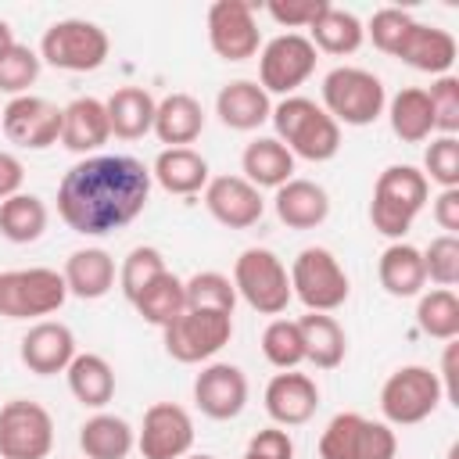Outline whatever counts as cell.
Here are the masks:
<instances>
[{"mask_svg": "<svg viewBox=\"0 0 459 459\" xmlns=\"http://www.w3.org/2000/svg\"><path fill=\"white\" fill-rule=\"evenodd\" d=\"M308 39H312L316 50H323V54H330V57H348V54H355V50L362 47L366 25H362L351 11L330 4V7L316 18V25L308 29Z\"/></svg>", "mask_w": 459, "mask_h": 459, "instance_id": "34", "label": "cell"}, {"mask_svg": "<svg viewBox=\"0 0 459 459\" xmlns=\"http://www.w3.org/2000/svg\"><path fill=\"white\" fill-rule=\"evenodd\" d=\"M394 57L416 72H427V75H452V65L459 57V47H455V36L441 25H427V22H412V29L405 32L402 47L394 50Z\"/></svg>", "mask_w": 459, "mask_h": 459, "instance_id": "20", "label": "cell"}, {"mask_svg": "<svg viewBox=\"0 0 459 459\" xmlns=\"http://www.w3.org/2000/svg\"><path fill=\"white\" fill-rule=\"evenodd\" d=\"M183 459H215V455H208V452H190V455H183Z\"/></svg>", "mask_w": 459, "mask_h": 459, "instance_id": "54", "label": "cell"}, {"mask_svg": "<svg viewBox=\"0 0 459 459\" xmlns=\"http://www.w3.org/2000/svg\"><path fill=\"white\" fill-rule=\"evenodd\" d=\"M54 448V416L32 398L0 405V459H47Z\"/></svg>", "mask_w": 459, "mask_h": 459, "instance_id": "12", "label": "cell"}, {"mask_svg": "<svg viewBox=\"0 0 459 459\" xmlns=\"http://www.w3.org/2000/svg\"><path fill=\"white\" fill-rule=\"evenodd\" d=\"M330 7V0H269L265 11L283 29H312L316 18Z\"/></svg>", "mask_w": 459, "mask_h": 459, "instance_id": "47", "label": "cell"}, {"mask_svg": "<svg viewBox=\"0 0 459 459\" xmlns=\"http://www.w3.org/2000/svg\"><path fill=\"white\" fill-rule=\"evenodd\" d=\"M412 14L409 11H402V7H380V11H373V18H369V25H366V36L373 39V47L380 50V54H387V57H394V50L402 47V39H405V32L412 29Z\"/></svg>", "mask_w": 459, "mask_h": 459, "instance_id": "46", "label": "cell"}, {"mask_svg": "<svg viewBox=\"0 0 459 459\" xmlns=\"http://www.w3.org/2000/svg\"><path fill=\"white\" fill-rule=\"evenodd\" d=\"M14 43H18V39H14V29H11V25L0 18V57H4V54H7Z\"/></svg>", "mask_w": 459, "mask_h": 459, "instance_id": "53", "label": "cell"}, {"mask_svg": "<svg viewBox=\"0 0 459 459\" xmlns=\"http://www.w3.org/2000/svg\"><path fill=\"white\" fill-rule=\"evenodd\" d=\"M337 126H373L387 108V90L380 75L359 65H337L323 75V104Z\"/></svg>", "mask_w": 459, "mask_h": 459, "instance_id": "4", "label": "cell"}, {"mask_svg": "<svg viewBox=\"0 0 459 459\" xmlns=\"http://www.w3.org/2000/svg\"><path fill=\"white\" fill-rule=\"evenodd\" d=\"M151 179L165 190V194H176V197H194L208 186L212 172H208V161L204 154H197L194 147H161L154 165H151Z\"/></svg>", "mask_w": 459, "mask_h": 459, "instance_id": "24", "label": "cell"}, {"mask_svg": "<svg viewBox=\"0 0 459 459\" xmlns=\"http://www.w3.org/2000/svg\"><path fill=\"white\" fill-rule=\"evenodd\" d=\"M240 459H247V455H240Z\"/></svg>", "mask_w": 459, "mask_h": 459, "instance_id": "55", "label": "cell"}, {"mask_svg": "<svg viewBox=\"0 0 459 459\" xmlns=\"http://www.w3.org/2000/svg\"><path fill=\"white\" fill-rule=\"evenodd\" d=\"M430 201V183L416 165H387L377 183H373V201H369V222L380 237L402 240L416 215Z\"/></svg>", "mask_w": 459, "mask_h": 459, "instance_id": "3", "label": "cell"}, {"mask_svg": "<svg viewBox=\"0 0 459 459\" xmlns=\"http://www.w3.org/2000/svg\"><path fill=\"white\" fill-rule=\"evenodd\" d=\"M39 50L25 47V43H14L4 57H0V93L7 97H25L29 86L39 79Z\"/></svg>", "mask_w": 459, "mask_h": 459, "instance_id": "41", "label": "cell"}, {"mask_svg": "<svg viewBox=\"0 0 459 459\" xmlns=\"http://www.w3.org/2000/svg\"><path fill=\"white\" fill-rule=\"evenodd\" d=\"M269 122L276 129V140L294 158L319 165V161L337 158V151H341V126L312 97H301V93L283 97L280 104H273Z\"/></svg>", "mask_w": 459, "mask_h": 459, "instance_id": "2", "label": "cell"}, {"mask_svg": "<svg viewBox=\"0 0 459 459\" xmlns=\"http://www.w3.org/2000/svg\"><path fill=\"white\" fill-rule=\"evenodd\" d=\"M276 219L287 230H316L330 215V194L316 179H287L280 190H273Z\"/></svg>", "mask_w": 459, "mask_h": 459, "instance_id": "22", "label": "cell"}, {"mask_svg": "<svg viewBox=\"0 0 459 459\" xmlns=\"http://www.w3.org/2000/svg\"><path fill=\"white\" fill-rule=\"evenodd\" d=\"M262 355L269 366L276 369H298L305 362V348H301V330L298 319H269L262 330Z\"/></svg>", "mask_w": 459, "mask_h": 459, "instance_id": "39", "label": "cell"}, {"mask_svg": "<svg viewBox=\"0 0 459 459\" xmlns=\"http://www.w3.org/2000/svg\"><path fill=\"white\" fill-rule=\"evenodd\" d=\"M416 326L434 341L459 337V298L452 287H434L416 298Z\"/></svg>", "mask_w": 459, "mask_h": 459, "instance_id": "37", "label": "cell"}, {"mask_svg": "<svg viewBox=\"0 0 459 459\" xmlns=\"http://www.w3.org/2000/svg\"><path fill=\"white\" fill-rule=\"evenodd\" d=\"M215 115L226 129H237V133H251L258 129L262 122H269L273 115V100L269 93L255 82V79H233L219 90L215 97Z\"/></svg>", "mask_w": 459, "mask_h": 459, "instance_id": "23", "label": "cell"}, {"mask_svg": "<svg viewBox=\"0 0 459 459\" xmlns=\"http://www.w3.org/2000/svg\"><path fill=\"white\" fill-rule=\"evenodd\" d=\"M233 287L237 298L255 308L258 316H283L287 305L294 301L290 294V273L283 265V258L269 247H244L233 262Z\"/></svg>", "mask_w": 459, "mask_h": 459, "instance_id": "5", "label": "cell"}, {"mask_svg": "<svg viewBox=\"0 0 459 459\" xmlns=\"http://www.w3.org/2000/svg\"><path fill=\"white\" fill-rule=\"evenodd\" d=\"M240 172L258 190H280L294 179V154L276 136H255L240 154Z\"/></svg>", "mask_w": 459, "mask_h": 459, "instance_id": "27", "label": "cell"}, {"mask_svg": "<svg viewBox=\"0 0 459 459\" xmlns=\"http://www.w3.org/2000/svg\"><path fill=\"white\" fill-rule=\"evenodd\" d=\"M387 122L391 133L402 143H423L434 136V115H430V100L423 86H405L387 100Z\"/></svg>", "mask_w": 459, "mask_h": 459, "instance_id": "33", "label": "cell"}, {"mask_svg": "<svg viewBox=\"0 0 459 459\" xmlns=\"http://www.w3.org/2000/svg\"><path fill=\"white\" fill-rule=\"evenodd\" d=\"M298 330H301L305 362H312L316 369H337L344 362L348 333H344V326L330 312H305L298 319Z\"/></svg>", "mask_w": 459, "mask_h": 459, "instance_id": "29", "label": "cell"}, {"mask_svg": "<svg viewBox=\"0 0 459 459\" xmlns=\"http://www.w3.org/2000/svg\"><path fill=\"white\" fill-rule=\"evenodd\" d=\"M79 448L82 459H129L136 448V430L115 412H93L79 427Z\"/></svg>", "mask_w": 459, "mask_h": 459, "instance_id": "31", "label": "cell"}, {"mask_svg": "<svg viewBox=\"0 0 459 459\" xmlns=\"http://www.w3.org/2000/svg\"><path fill=\"white\" fill-rule=\"evenodd\" d=\"M204 194L208 215L226 230H251L265 215V197L244 176H212Z\"/></svg>", "mask_w": 459, "mask_h": 459, "instance_id": "17", "label": "cell"}, {"mask_svg": "<svg viewBox=\"0 0 459 459\" xmlns=\"http://www.w3.org/2000/svg\"><path fill=\"white\" fill-rule=\"evenodd\" d=\"M68 301L65 276L47 265L0 273V316L4 319H43Z\"/></svg>", "mask_w": 459, "mask_h": 459, "instance_id": "9", "label": "cell"}, {"mask_svg": "<svg viewBox=\"0 0 459 459\" xmlns=\"http://www.w3.org/2000/svg\"><path fill=\"white\" fill-rule=\"evenodd\" d=\"M194 405L208 420H237L247 405V377L233 362H204L194 377Z\"/></svg>", "mask_w": 459, "mask_h": 459, "instance_id": "16", "label": "cell"}, {"mask_svg": "<svg viewBox=\"0 0 459 459\" xmlns=\"http://www.w3.org/2000/svg\"><path fill=\"white\" fill-rule=\"evenodd\" d=\"M377 276H380V287H384L391 298H420L423 287H427V273H423V255H420V247H412V244H405V240H391V244L380 251Z\"/></svg>", "mask_w": 459, "mask_h": 459, "instance_id": "28", "label": "cell"}, {"mask_svg": "<svg viewBox=\"0 0 459 459\" xmlns=\"http://www.w3.org/2000/svg\"><path fill=\"white\" fill-rule=\"evenodd\" d=\"M165 147H190L204 133V108L190 93H169L154 108V129Z\"/></svg>", "mask_w": 459, "mask_h": 459, "instance_id": "26", "label": "cell"}, {"mask_svg": "<svg viewBox=\"0 0 459 459\" xmlns=\"http://www.w3.org/2000/svg\"><path fill=\"white\" fill-rule=\"evenodd\" d=\"M75 333L57 323V319H39L32 323L22 341H18V359L29 373L36 377H54V373H65L68 362L75 359Z\"/></svg>", "mask_w": 459, "mask_h": 459, "instance_id": "18", "label": "cell"}, {"mask_svg": "<svg viewBox=\"0 0 459 459\" xmlns=\"http://www.w3.org/2000/svg\"><path fill=\"white\" fill-rule=\"evenodd\" d=\"M362 420V412H337L319 434V459H355Z\"/></svg>", "mask_w": 459, "mask_h": 459, "instance_id": "42", "label": "cell"}, {"mask_svg": "<svg viewBox=\"0 0 459 459\" xmlns=\"http://www.w3.org/2000/svg\"><path fill=\"white\" fill-rule=\"evenodd\" d=\"M136 312H140V319L143 323H151V326H169L176 316H183L186 312V290H183V280L176 276V273H161L158 280H151L133 301H129Z\"/></svg>", "mask_w": 459, "mask_h": 459, "instance_id": "35", "label": "cell"}, {"mask_svg": "<svg viewBox=\"0 0 459 459\" xmlns=\"http://www.w3.org/2000/svg\"><path fill=\"white\" fill-rule=\"evenodd\" d=\"M143 459H183L194 448V416L176 402H154L136 430Z\"/></svg>", "mask_w": 459, "mask_h": 459, "instance_id": "15", "label": "cell"}, {"mask_svg": "<svg viewBox=\"0 0 459 459\" xmlns=\"http://www.w3.org/2000/svg\"><path fill=\"white\" fill-rule=\"evenodd\" d=\"M244 455L247 459H294V441L283 427L273 423V427H262V430L251 434Z\"/></svg>", "mask_w": 459, "mask_h": 459, "instance_id": "49", "label": "cell"}, {"mask_svg": "<svg viewBox=\"0 0 459 459\" xmlns=\"http://www.w3.org/2000/svg\"><path fill=\"white\" fill-rule=\"evenodd\" d=\"M61 276H65V287H68L72 298L97 301V298H104L115 287L118 269H115L111 251H104V247H79V251L68 255Z\"/></svg>", "mask_w": 459, "mask_h": 459, "instance_id": "25", "label": "cell"}, {"mask_svg": "<svg viewBox=\"0 0 459 459\" xmlns=\"http://www.w3.org/2000/svg\"><path fill=\"white\" fill-rule=\"evenodd\" d=\"M423 176H427V183H437L441 190L459 186V140L455 136H434L427 143Z\"/></svg>", "mask_w": 459, "mask_h": 459, "instance_id": "43", "label": "cell"}, {"mask_svg": "<svg viewBox=\"0 0 459 459\" xmlns=\"http://www.w3.org/2000/svg\"><path fill=\"white\" fill-rule=\"evenodd\" d=\"M169 265H165V255L158 251V247H151V244H140V247H133L126 258H122V265H118V287H122V294L133 301L151 280H158L161 273H165Z\"/></svg>", "mask_w": 459, "mask_h": 459, "instance_id": "40", "label": "cell"}, {"mask_svg": "<svg viewBox=\"0 0 459 459\" xmlns=\"http://www.w3.org/2000/svg\"><path fill=\"white\" fill-rule=\"evenodd\" d=\"M427 100H430V115H434V133L455 136L459 133V79L437 75L427 90Z\"/></svg>", "mask_w": 459, "mask_h": 459, "instance_id": "45", "label": "cell"}, {"mask_svg": "<svg viewBox=\"0 0 459 459\" xmlns=\"http://www.w3.org/2000/svg\"><path fill=\"white\" fill-rule=\"evenodd\" d=\"M287 273H290V294L308 312H337L351 294V280L330 247L319 244L301 247Z\"/></svg>", "mask_w": 459, "mask_h": 459, "instance_id": "6", "label": "cell"}, {"mask_svg": "<svg viewBox=\"0 0 459 459\" xmlns=\"http://www.w3.org/2000/svg\"><path fill=\"white\" fill-rule=\"evenodd\" d=\"M423 273L434 287H455L459 283V237H434L423 251Z\"/></svg>", "mask_w": 459, "mask_h": 459, "instance_id": "44", "label": "cell"}, {"mask_svg": "<svg viewBox=\"0 0 459 459\" xmlns=\"http://www.w3.org/2000/svg\"><path fill=\"white\" fill-rule=\"evenodd\" d=\"M455 355H459V341H445V359H441L437 380H441V394L459 405V387H455V373H459V369H455Z\"/></svg>", "mask_w": 459, "mask_h": 459, "instance_id": "52", "label": "cell"}, {"mask_svg": "<svg viewBox=\"0 0 459 459\" xmlns=\"http://www.w3.org/2000/svg\"><path fill=\"white\" fill-rule=\"evenodd\" d=\"M355 459H398V434L384 420H362Z\"/></svg>", "mask_w": 459, "mask_h": 459, "instance_id": "48", "label": "cell"}, {"mask_svg": "<svg viewBox=\"0 0 459 459\" xmlns=\"http://www.w3.org/2000/svg\"><path fill=\"white\" fill-rule=\"evenodd\" d=\"M65 377H68L72 398H75L79 405H86V409H97V412H100V409L115 398V369H111V362H108L104 355H97V351H79V355L68 362Z\"/></svg>", "mask_w": 459, "mask_h": 459, "instance_id": "30", "label": "cell"}, {"mask_svg": "<svg viewBox=\"0 0 459 459\" xmlns=\"http://www.w3.org/2000/svg\"><path fill=\"white\" fill-rule=\"evenodd\" d=\"M233 337V316L230 312H204V308H186L176 316L169 326H161V341L169 359L183 366H201L212 362Z\"/></svg>", "mask_w": 459, "mask_h": 459, "instance_id": "10", "label": "cell"}, {"mask_svg": "<svg viewBox=\"0 0 459 459\" xmlns=\"http://www.w3.org/2000/svg\"><path fill=\"white\" fill-rule=\"evenodd\" d=\"M22 183H25V165L18 154L11 151H0V201L22 194Z\"/></svg>", "mask_w": 459, "mask_h": 459, "instance_id": "51", "label": "cell"}, {"mask_svg": "<svg viewBox=\"0 0 459 459\" xmlns=\"http://www.w3.org/2000/svg\"><path fill=\"white\" fill-rule=\"evenodd\" d=\"M108 126H111V136L118 140H140L154 129V108L158 100L143 90V86H122L115 90L108 100Z\"/></svg>", "mask_w": 459, "mask_h": 459, "instance_id": "32", "label": "cell"}, {"mask_svg": "<svg viewBox=\"0 0 459 459\" xmlns=\"http://www.w3.org/2000/svg\"><path fill=\"white\" fill-rule=\"evenodd\" d=\"M319 50L312 47V39L305 32H280L269 43H262L258 50V86L265 93H280V97H294L298 86H305L316 72Z\"/></svg>", "mask_w": 459, "mask_h": 459, "instance_id": "11", "label": "cell"}, {"mask_svg": "<svg viewBox=\"0 0 459 459\" xmlns=\"http://www.w3.org/2000/svg\"><path fill=\"white\" fill-rule=\"evenodd\" d=\"M265 412L276 427H301L316 416L319 409V387L308 373L298 369H280L269 384H265Z\"/></svg>", "mask_w": 459, "mask_h": 459, "instance_id": "19", "label": "cell"}, {"mask_svg": "<svg viewBox=\"0 0 459 459\" xmlns=\"http://www.w3.org/2000/svg\"><path fill=\"white\" fill-rule=\"evenodd\" d=\"M0 129L22 151H47L61 143V108L36 93L11 97L0 111Z\"/></svg>", "mask_w": 459, "mask_h": 459, "instance_id": "13", "label": "cell"}, {"mask_svg": "<svg viewBox=\"0 0 459 459\" xmlns=\"http://www.w3.org/2000/svg\"><path fill=\"white\" fill-rule=\"evenodd\" d=\"M151 169L133 154H90L57 183V215L79 237L129 226L151 201Z\"/></svg>", "mask_w": 459, "mask_h": 459, "instance_id": "1", "label": "cell"}, {"mask_svg": "<svg viewBox=\"0 0 459 459\" xmlns=\"http://www.w3.org/2000/svg\"><path fill=\"white\" fill-rule=\"evenodd\" d=\"M108 54L111 39L90 18H61L39 39V61L57 72H97Z\"/></svg>", "mask_w": 459, "mask_h": 459, "instance_id": "7", "label": "cell"}, {"mask_svg": "<svg viewBox=\"0 0 459 459\" xmlns=\"http://www.w3.org/2000/svg\"><path fill=\"white\" fill-rule=\"evenodd\" d=\"M208 47L222 61H247L262 50V32L255 22V4L215 0L208 7Z\"/></svg>", "mask_w": 459, "mask_h": 459, "instance_id": "14", "label": "cell"}, {"mask_svg": "<svg viewBox=\"0 0 459 459\" xmlns=\"http://www.w3.org/2000/svg\"><path fill=\"white\" fill-rule=\"evenodd\" d=\"M186 290V308H204V312H230L237 308V287L226 273L215 269H201L190 280H183Z\"/></svg>", "mask_w": 459, "mask_h": 459, "instance_id": "38", "label": "cell"}, {"mask_svg": "<svg viewBox=\"0 0 459 459\" xmlns=\"http://www.w3.org/2000/svg\"><path fill=\"white\" fill-rule=\"evenodd\" d=\"M430 215H434V222H437V226H441L448 237H455V233H459V186L441 190V194L434 197Z\"/></svg>", "mask_w": 459, "mask_h": 459, "instance_id": "50", "label": "cell"}, {"mask_svg": "<svg viewBox=\"0 0 459 459\" xmlns=\"http://www.w3.org/2000/svg\"><path fill=\"white\" fill-rule=\"evenodd\" d=\"M111 140L108 108L97 97H75L61 108V147L72 154H93Z\"/></svg>", "mask_w": 459, "mask_h": 459, "instance_id": "21", "label": "cell"}, {"mask_svg": "<svg viewBox=\"0 0 459 459\" xmlns=\"http://www.w3.org/2000/svg\"><path fill=\"white\" fill-rule=\"evenodd\" d=\"M50 222V212L47 204L36 197V194H14L7 201H0V237L11 240V244H32L43 237Z\"/></svg>", "mask_w": 459, "mask_h": 459, "instance_id": "36", "label": "cell"}, {"mask_svg": "<svg viewBox=\"0 0 459 459\" xmlns=\"http://www.w3.org/2000/svg\"><path fill=\"white\" fill-rule=\"evenodd\" d=\"M441 380L430 366H420V362H409V366H398L384 387H380V412H384V423L391 427H416L423 420L434 416V409L441 405Z\"/></svg>", "mask_w": 459, "mask_h": 459, "instance_id": "8", "label": "cell"}]
</instances>
